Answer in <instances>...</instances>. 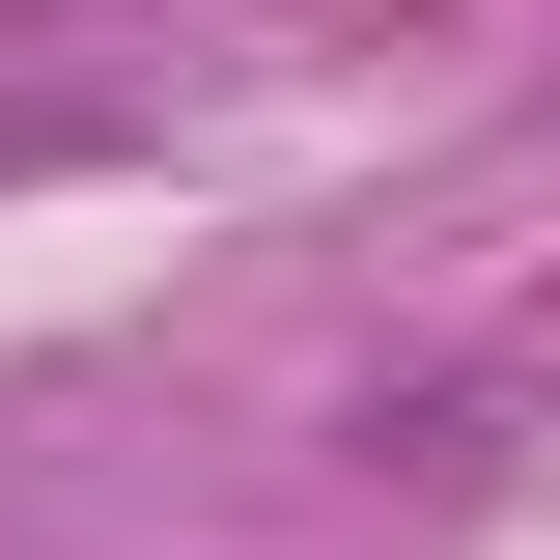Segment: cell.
Returning <instances> with one entry per match:
<instances>
[{
	"label": "cell",
	"mask_w": 560,
	"mask_h": 560,
	"mask_svg": "<svg viewBox=\"0 0 560 560\" xmlns=\"http://www.w3.org/2000/svg\"><path fill=\"white\" fill-rule=\"evenodd\" d=\"M504 420H533V364H420V393H364V477H393V504H477Z\"/></svg>",
	"instance_id": "1"
}]
</instances>
